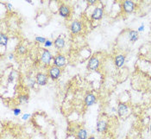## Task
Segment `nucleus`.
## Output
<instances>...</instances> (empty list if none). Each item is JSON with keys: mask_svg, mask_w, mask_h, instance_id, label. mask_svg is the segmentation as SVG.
Returning a JSON list of instances; mask_svg holds the SVG:
<instances>
[{"mask_svg": "<svg viewBox=\"0 0 151 139\" xmlns=\"http://www.w3.org/2000/svg\"><path fill=\"white\" fill-rule=\"evenodd\" d=\"M98 67H99V60H98V58L97 57L91 58L88 63V68L91 69V70H96V69L98 68Z\"/></svg>", "mask_w": 151, "mask_h": 139, "instance_id": "6", "label": "nucleus"}, {"mask_svg": "<svg viewBox=\"0 0 151 139\" xmlns=\"http://www.w3.org/2000/svg\"><path fill=\"white\" fill-rule=\"evenodd\" d=\"M149 130H150V132H151V123H150V125H149Z\"/></svg>", "mask_w": 151, "mask_h": 139, "instance_id": "30", "label": "nucleus"}, {"mask_svg": "<svg viewBox=\"0 0 151 139\" xmlns=\"http://www.w3.org/2000/svg\"><path fill=\"white\" fill-rule=\"evenodd\" d=\"M89 3H90L91 4H93L96 3V1L95 0H89Z\"/></svg>", "mask_w": 151, "mask_h": 139, "instance_id": "26", "label": "nucleus"}, {"mask_svg": "<svg viewBox=\"0 0 151 139\" xmlns=\"http://www.w3.org/2000/svg\"><path fill=\"white\" fill-rule=\"evenodd\" d=\"M103 13H104L103 9L100 7H97L94 9L93 14H92V17H93V19H94V20H99V19L102 18Z\"/></svg>", "mask_w": 151, "mask_h": 139, "instance_id": "7", "label": "nucleus"}, {"mask_svg": "<svg viewBox=\"0 0 151 139\" xmlns=\"http://www.w3.org/2000/svg\"><path fill=\"white\" fill-rule=\"evenodd\" d=\"M77 136L79 139H86L87 138V131L85 129H81L78 131Z\"/></svg>", "mask_w": 151, "mask_h": 139, "instance_id": "16", "label": "nucleus"}, {"mask_svg": "<svg viewBox=\"0 0 151 139\" xmlns=\"http://www.w3.org/2000/svg\"><path fill=\"white\" fill-rule=\"evenodd\" d=\"M27 2H28V3H29V4H31V3H32L31 0H27Z\"/></svg>", "mask_w": 151, "mask_h": 139, "instance_id": "29", "label": "nucleus"}, {"mask_svg": "<svg viewBox=\"0 0 151 139\" xmlns=\"http://www.w3.org/2000/svg\"><path fill=\"white\" fill-rule=\"evenodd\" d=\"M51 59H52L51 53H50V52L48 50V49H44L42 55H41V61H42L44 64L48 65V64L50 63Z\"/></svg>", "mask_w": 151, "mask_h": 139, "instance_id": "4", "label": "nucleus"}, {"mask_svg": "<svg viewBox=\"0 0 151 139\" xmlns=\"http://www.w3.org/2000/svg\"><path fill=\"white\" fill-rule=\"evenodd\" d=\"M52 45H53V42H52L51 41H49V40H48L47 42H45V46L46 47H51Z\"/></svg>", "mask_w": 151, "mask_h": 139, "instance_id": "22", "label": "nucleus"}, {"mask_svg": "<svg viewBox=\"0 0 151 139\" xmlns=\"http://www.w3.org/2000/svg\"><path fill=\"white\" fill-rule=\"evenodd\" d=\"M143 29H144V24H142V25L138 28V31L141 32V31H143Z\"/></svg>", "mask_w": 151, "mask_h": 139, "instance_id": "25", "label": "nucleus"}, {"mask_svg": "<svg viewBox=\"0 0 151 139\" xmlns=\"http://www.w3.org/2000/svg\"><path fill=\"white\" fill-rule=\"evenodd\" d=\"M18 100L20 104H26L29 102V97H28V95H20L18 98Z\"/></svg>", "mask_w": 151, "mask_h": 139, "instance_id": "18", "label": "nucleus"}, {"mask_svg": "<svg viewBox=\"0 0 151 139\" xmlns=\"http://www.w3.org/2000/svg\"><path fill=\"white\" fill-rule=\"evenodd\" d=\"M59 13L61 17H67L70 15V8L67 5L65 4H61L59 8Z\"/></svg>", "mask_w": 151, "mask_h": 139, "instance_id": "8", "label": "nucleus"}, {"mask_svg": "<svg viewBox=\"0 0 151 139\" xmlns=\"http://www.w3.org/2000/svg\"><path fill=\"white\" fill-rule=\"evenodd\" d=\"M13 79H14V78L12 77V73H10V75L9 76L8 81H9V82H12V81H13Z\"/></svg>", "mask_w": 151, "mask_h": 139, "instance_id": "24", "label": "nucleus"}, {"mask_svg": "<svg viewBox=\"0 0 151 139\" xmlns=\"http://www.w3.org/2000/svg\"><path fill=\"white\" fill-rule=\"evenodd\" d=\"M12 58H13V55H12V54H10V55H9V59H10V60H12Z\"/></svg>", "mask_w": 151, "mask_h": 139, "instance_id": "28", "label": "nucleus"}, {"mask_svg": "<svg viewBox=\"0 0 151 139\" xmlns=\"http://www.w3.org/2000/svg\"><path fill=\"white\" fill-rule=\"evenodd\" d=\"M17 51H18L19 54H21V55H23V54H24L26 51H27V49L23 46V45H20V46L18 47V49H17Z\"/></svg>", "mask_w": 151, "mask_h": 139, "instance_id": "19", "label": "nucleus"}, {"mask_svg": "<svg viewBox=\"0 0 151 139\" xmlns=\"http://www.w3.org/2000/svg\"><path fill=\"white\" fill-rule=\"evenodd\" d=\"M70 29H71V31L73 32V34H77L81 30L82 27H81V23L79 21H74L73 22V23L70 26Z\"/></svg>", "mask_w": 151, "mask_h": 139, "instance_id": "9", "label": "nucleus"}, {"mask_svg": "<svg viewBox=\"0 0 151 139\" xmlns=\"http://www.w3.org/2000/svg\"><path fill=\"white\" fill-rule=\"evenodd\" d=\"M85 103H86V106H92L93 105L96 103V97L95 95H93V93H89L86 96L85 99Z\"/></svg>", "mask_w": 151, "mask_h": 139, "instance_id": "10", "label": "nucleus"}, {"mask_svg": "<svg viewBox=\"0 0 151 139\" xmlns=\"http://www.w3.org/2000/svg\"><path fill=\"white\" fill-rule=\"evenodd\" d=\"M30 117V114H29V113H25L24 115L23 116V120H27V119H29V118Z\"/></svg>", "mask_w": 151, "mask_h": 139, "instance_id": "23", "label": "nucleus"}, {"mask_svg": "<svg viewBox=\"0 0 151 139\" xmlns=\"http://www.w3.org/2000/svg\"><path fill=\"white\" fill-rule=\"evenodd\" d=\"M129 37H130V42H137L139 38L138 32L135 31V30H131V31H130V33H129Z\"/></svg>", "mask_w": 151, "mask_h": 139, "instance_id": "15", "label": "nucleus"}, {"mask_svg": "<svg viewBox=\"0 0 151 139\" xmlns=\"http://www.w3.org/2000/svg\"><path fill=\"white\" fill-rule=\"evenodd\" d=\"M128 112V106L125 104H119L118 109H117V113L119 116H124Z\"/></svg>", "mask_w": 151, "mask_h": 139, "instance_id": "13", "label": "nucleus"}, {"mask_svg": "<svg viewBox=\"0 0 151 139\" xmlns=\"http://www.w3.org/2000/svg\"><path fill=\"white\" fill-rule=\"evenodd\" d=\"M61 75V69L60 68L56 66H53L51 67L49 69V76L52 78L53 80H56L60 77Z\"/></svg>", "mask_w": 151, "mask_h": 139, "instance_id": "2", "label": "nucleus"}, {"mask_svg": "<svg viewBox=\"0 0 151 139\" xmlns=\"http://www.w3.org/2000/svg\"><path fill=\"white\" fill-rule=\"evenodd\" d=\"M66 65V58L62 55H58L54 58V66L61 68Z\"/></svg>", "mask_w": 151, "mask_h": 139, "instance_id": "5", "label": "nucleus"}, {"mask_svg": "<svg viewBox=\"0 0 151 139\" xmlns=\"http://www.w3.org/2000/svg\"><path fill=\"white\" fill-rule=\"evenodd\" d=\"M124 61H125V56L124 55H118L115 57V64H116V66L118 67V68H120V67H122L123 65H124Z\"/></svg>", "mask_w": 151, "mask_h": 139, "instance_id": "11", "label": "nucleus"}, {"mask_svg": "<svg viewBox=\"0 0 151 139\" xmlns=\"http://www.w3.org/2000/svg\"><path fill=\"white\" fill-rule=\"evenodd\" d=\"M107 130V123L105 121H98L97 123V131L98 132H104Z\"/></svg>", "mask_w": 151, "mask_h": 139, "instance_id": "12", "label": "nucleus"}, {"mask_svg": "<svg viewBox=\"0 0 151 139\" xmlns=\"http://www.w3.org/2000/svg\"><path fill=\"white\" fill-rule=\"evenodd\" d=\"M54 46L57 49H62L65 46V40L63 38H61V36H59L55 39L54 41Z\"/></svg>", "mask_w": 151, "mask_h": 139, "instance_id": "14", "label": "nucleus"}, {"mask_svg": "<svg viewBox=\"0 0 151 139\" xmlns=\"http://www.w3.org/2000/svg\"><path fill=\"white\" fill-rule=\"evenodd\" d=\"M7 6L9 7V10H11V9H12V5L10 4H7Z\"/></svg>", "mask_w": 151, "mask_h": 139, "instance_id": "27", "label": "nucleus"}, {"mask_svg": "<svg viewBox=\"0 0 151 139\" xmlns=\"http://www.w3.org/2000/svg\"><path fill=\"white\" fill-rule=\"evenodd\" d=\"M123 8L124 11L127 13H130L135 10V3L130 0H126L123 3Z\"/></svg>", "mask_w": 151, "mask_h": 139, "instance_id": "1", "label": "nucleus"}, {"mask_svg": "<svg viewBox=\"0 0 151 139\" xmlns=\"http://www.w3.org/2000/svg\"><path fill=\"white\" fill-rule=\"evenodd\" d=\"M8 42V37L6 35L4 34H1L0 35V44L2 46H6Z\"/></svg>", "mask_w": 151, "mask_h": 139, "instance_id": "17", "label": "nucleus"}, {"mask_svg": "<svg viewBox=\"0 0 151 139\" xmlns=\"http://www.w3.org/2000/svg\"><path fill=\"white\" fill-rule=\"evenodd\" d=\"M36 41L38 42H41V43H45L47 42V40H46V38L44 37H41V36H36Z\"/></svg>", "mask_w": 151, "mask_h": 139, "instance_id": "20", "label": "nucleus"}, {"mask_svg": "<svg viewBox=\"0 0 151 139\" xmlns=\"http://www.w3.org/2000/svg\"><path fill=\"white\" fill-rule=\"evenodd\" d=\"M36 82L40 86H45L48 83V76L42 73H39L36 75Z\"/></svg>", "mask_w": 151, "mask_h": 139, "instance_id": "3", "label": "nucleus"}, {"mask_svg": "<svg viewBox=\"0 0 151 139\" xmlns=\"http://www.w3.org/2000/svg\"><path fill=\"white\" fill-rule=\"evenodd\" d=\"M22 112L21 109H19V108H14L13 109V113H14L15 116H18V115H20Z\"/></svg>", "mask_w": 151, "mask_h": 139, "instance_id": "21", "label": "nucleus"}]
</instances>
